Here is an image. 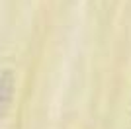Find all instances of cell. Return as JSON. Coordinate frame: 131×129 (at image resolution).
Here are the masks:
<instances>
[{
    "label": "cell",
    "mask_w": 131,
    "mask_h": 129,
    "mask_svg": "<svg viewBox=\"0 0 131 129\" xmlns=\"http://www.w3.org/2000/svg\"><path fill=\"white\" fill-rule=\"evenodd\" d=\"M12 100V74L2 72L0 76V113H4Z\"/></svg>",
    "instance_id": "1"
}]
</instances>
